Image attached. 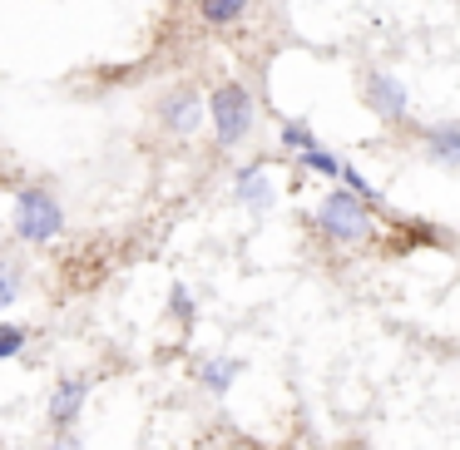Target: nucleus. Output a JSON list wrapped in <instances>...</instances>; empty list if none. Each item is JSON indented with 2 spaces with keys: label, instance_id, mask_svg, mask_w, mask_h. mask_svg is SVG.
<instances>
[{
  "label": "nucleus",
  "instance_id": "nucleus-1",
  "mask_svg": "<svg viewBox=\"0 0 460 450\" xmlns=\"http://www.w3.org/2000/svg\"><path fill=\"white\" fill-rule=\"evenodd\" d=\"M317 228L327 243L337 248H361V243L376 238V223H371V208L347 189H332L327 199L317 203Z\"/></svg>",
  "mask_w": 460,
  "mask_h": 450
},
{
  "label": "nucleus",
  "instance_id": "nucleus-2",
  "mask_svg": "<svg viewBox=\"0 0 460 450\" xmlns=\"http://www.w3.org/2000/svg\"><path fill=\"white\" fill-rule=\"evenodd\" d=\"M208 124H213L218 149H238L252 134V124H258V104H252L248 84H218L208 94Z\"/></svg>",
  "mask_w": 460,
  "mask_h": 450
},
{
  "label": "nucleus",
  "instance_id": "nucleus-3",
  "mask_svg": "<svg viewBox=\"0 0 460 450\" xmlns=\"http://www.w3.org/2000/svg\"><path fill=\"white\" fill-rule=\"evenodd\" d=\"M65 233V208L50 189H21L15 193V238L31 248H50Z\"/></svg>",
  "mask_w": 460,
  "mask_h": 450
},
{
  "label": "nucleus",
  "instance_id": "nucleus-4",
  "mask_svg": "<svg viewBox=\"0 0 460 450\" xmlns=\"http://www.w3.org/2000/svg\"><path fill=\"white\" fill-rule=\"evenodd\" d=\"M159 124L173 134V139H183V134H193L203 124V94L199 90H169L159 104Z\"/></svg>",
  "mask_w": 460,
  "mask_h": 450
},
{
  "label": "nucleus",
  "instance_id": "nucleus-5",
  "mask_svg": "<svg viewBox=\"0 0 460 450\" xmlns=\"http://www.w3.org/2000/svg\"><path fill=\"white\" fill-rule=\"evenodd\" d=\"M84 401H90V381L84 376H60V386L50 391V426L55 430H70L80 420Z\"/></svg>",
  "mask_w": 460,
  "mask_h": 450
},
{
  "label": "nucleus",
  "instance_id": "nucleus-6",
  "mask_svg": "<svg viewBox=\"0 0 460 450\" xmlns=\"http://www.w3.org/2000/svg\"><path fill=\"white\" fill-rule=\"evenodd\" d=\"M361 94H367V104L381 114V119H401L406 104H411L406 84L391 80V75H367V80H361Z\"/></svg>",
  "mask_w": 460,
  "mask_h": 450
},
{
  "label": "nucleus",
  "instance_id": "nucleus-7",
  "mask_svg": "<svg viewBox=\"0 0 460 450\" xmlns=\"http://www.w3.org/2000/svg\"><path fill=\"white\" fill-rule=\"evenodd\" d=\"M233 193H238V203H248L252 213L272 208V179H268V163H243V169L233 173Z\"/></svg>",
  "mask_w": 460,
  "mask_h": 450
},
{
  "label": "nucleus",
  "instance_id": "nucleus-8",
  "mask_svg": "<svg viewBox=\"0 0 460 450\" xmlns=\"http://www.w3.org/2000/svg\"><path fill=\"white\" fill-rule=\"evenodd\" d=\"M430 163H446V169H460V124H430L420 134Z\"/></svg>",
  "mask_w": 460,
  "mask_h": 450
},
{
  "label": "nucleus",
  "instance_id": "nucleus-9",
  "mask_svg": "<svg viewBox=\"0 0 460 450\" xmlns=\"http://www.w3.org/2000/svg\"><path fill=\"white\" fill-rule=\"evenodd\" d=\"M248 5H252V0H199V15H203V25L223 31V25L243 21V15H248Z\"/></svg>",
  "mask_w": 460,
  "mask_h": 450
},
{
  "label": "nucleus",
  "instance_id": "nucleus-10",
  "mask_svg": "<svg viewBox=\"0 0 460 450\" xmlns=\"http://www.w3.org/2000/svg\"><path fill=\"white\" fill-rule=\"evenodd\" d=\"M238 371H243L238 357H218V361H208V366H199V381L208 391H228L233 381H238Z\"/></svg>",
  "mask_w": 460,
  "mask_h": 450
},
{
  "label": "nucleus",
  "instance_id": "nucleus-11",
  "mask_svg": "<svg viewBox=\"0 0 460 450\" xmlns=\"http://www.w3.org/2000/svg\"><path fill=\"white\" fill-rule=\"evenodd\" d=\"M341 189L347 193H357L361 203H367V208H381V193H376V183H367V173H357V169H347V163H341Z\"/></svg>",
  "mask_w": 460,
  "mask_h": 450
},
{
  "label": "nucleus",
  "instance_id": "nucleus-12",
  "mask_svg": "<svg viewBox=\"0 0 460 450\" xmlns=\"http://www.w3.org/2000/svg\"><path fill=\"white\" fill-rule=\"evenodd\" d=\"M282 149H292V154H307V149H317V134H312V124H302V119H288L282 124Z\"/></svg>",
  "mask_w": 460,
  "mask_h": 450
},
{
  "label": "nucleus",
  "instance_id": "nucleus-13",
  "mask_svg": "<svg viewBox=\"0 0 460 450\" xmlns=\"http://www.w3.org/2000/svg\"><path fill=\"white\" fill-rule=\"evenodd\" d=\"M297 163L307 173H322V179H337V173H341V159L332 149H307V154H297Z\"/></svg>",
  "mask_w": 460,
  "mask_h": 450
},
{
  "label": "nucleus",
  "instance_id": "nucleus-14",
  "mask_svg": "<svg viewBox=\"0 0 460 450\" xmlns=\"http://www.w3.org/2000/svg\"><path fill=\"white\" fill-rule=\"evenodd\" d=\"M21 297V268L15 262H0V312Z\"/></svg>",
  "mask_w": 460,
  "mask_h": 450
},
{
  "label": "nucleus",
  "instance_id": "nucleus-15",
  "mask_svg": "<svg viewBox=\"0 0 460 450\" xmlns=\"http://www.w3.org/2000/svg\"><path fill=\"white\" fill-rule=\"evenodd\" d=\"M25 351V327H11V322H0V361H11Z\"/></svg>",
  "mask_w": 460,
  "mask_h": 450
},
{
  "label": "nucleus",
  "instance_id": "nucleus-16",
  "mask_svg": "<svg viewBox=\"0 0 460 450\" xmlns=\"http://www.w3.org/2000/svg\"><path fill=\"white\" fill-rule=\"evenodd\" d=\"M169 307H173V317L189 327L193 317H199V307H193V297H189V287H169Z\"/></svg>",
  "mask_w": 460,
  "mask_h": 450
},
{
  "label": "nucleus",
  "instance_id": "nucleus-17",
  "mask_svg": "<svg viewBox=\"0 0 460 450\" xmlns=\"http://www.w3.org/2000/svg\"><path fill=\"white\" fill-rule=\"evenodd\" d=\"M50 450H84V446H80V440H75V436H70V430H60V440H55V446H50Z\"/></svg>",
  "mask_w": 460,
  "mask_h": 450
}]
</instances>
